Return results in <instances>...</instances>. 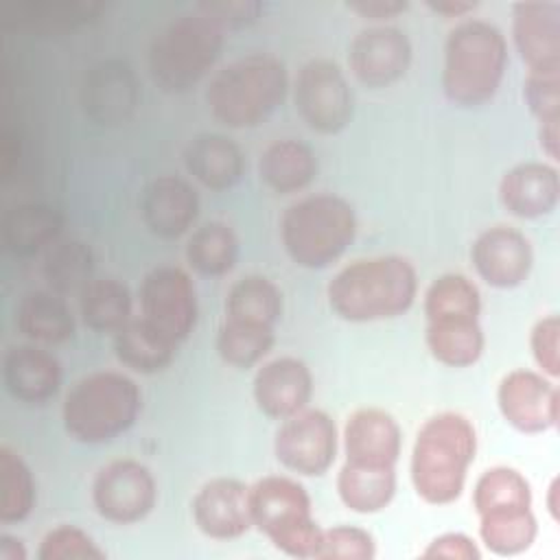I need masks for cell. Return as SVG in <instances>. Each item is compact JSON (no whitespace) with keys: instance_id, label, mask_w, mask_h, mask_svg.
I'll list each match as a JSON object with an SVG mask.
<instances>
[{"instance_id":"obj_11","label":"cell","mask_w":560,"mask_h":560,"mask_svg":"<svg viewBox=\"0 0 560 560\" xmlns=\"http://www.w3.org/2000/svg\"><path fill=\"white\" fill-rule=\"evenodd\" d=\"M92 501L101 518L116 525L142 521L158 501L151 470L136 459H116L103 466L92 483Z\"/></svg>"},{"instance_id":"obj_36","label":"cell","mask_w":560,"mask_h":560,"mask_svg":"<svg viewBox=\"0 0 560 560\" xmlns=\"http://www.w3.org/2000/svg\"><path fill=\"white\" fill-rule=\"evenodd\" d=\"M273 326L225 317L217 330V352L232 368H252L273 348Z\"/></svg>"},{"instance_id":"obj_37","label":"cell","mask_w":560,"mask_h":560,"mask_svg":"<svg viewBox=\"0 0 560 560\" xmlns=\"http://www.w3.org/2000/svg\"><path fill=\"white\" fill-rule=\"evenodd\" d=\"M35 508V479L24 459L9 446L0 448V521H24Z\"/></svg>"},{"instance_id":"obj_13","label":"cell","mask_w":560,"mask_h":560,"mask_svg":"<svg viewBox=\"0 0 560 560\" xmlns=\"http://www.w3.org/2000/svg\"><path fill=\"white\" fill-rule=\"evenodd\" d=\"M497 405L510 427L521 433H542L558 424L560 392L538 372L512 370L497 389Z\"/></svg>"},{"instance_id":"obj_28","label":"cell","mask_w":560,"mask_h":560,"mask_svg":"<svg viewBox=\"0 0 560 560\" xmlns=\"http://www.w3.org/2000/svg\"><path fill=\"white\" fill-rule=\"evenodd\" d=\"M114 352L125 368L140 374H155L171 365L177 343L144 317H131L118 332H114Z\"/></svg>"},{"instance_id":"obj_32","label":"cell","mask_w":560,"mask_h":560,"mask_svg":"<svg viewBox=\"0 0 560 560\" xmlns=\"http://www.w3.org/2000/svg\"><path fill=\"white\" fill-rule=\"evenodd\" d=\"M538 523L532 508H501L479 514V536L497 556H516L532 547Z\"/></svg>"},{"instance_id":"obj_41","label":"cell","mask_w":560,"mask_h":560,"mask_svg":"<svg viewBox=\"0 0 560 560\" xmlns=\"http://www.w3.org/2000/svg\"><path fill=\"white\" fill-rule=\"evenodd\" d=\"M374 556L376 542L372 534L352 525L322 529V538L315 551L317 560H372Z\"/></svg>"},{"instance_id":"obj_48","label":"cell","mask_w":560,"mask_h":560,"mask_svg":"<svg viewBox=\"0 0 560 560\" xmlns=\"http://www.w3.org/2000/svg\"><path fill=\"white\" fill-rule=\"evenodd\" d=\"M538 142H540V149L547 153V158L558 162L560 160V120L538 122Z\"/></svg>"},{"instance_id":"obj_20","label":"cell","mask_w":560,"mask_h":560,"mask_svg":"<svg viewBox=\"0 0 560 560\" xmlns=\"http://www.w3.org/2000/svg\"><path fill=\"white\" fill-rule=\"evenodd\" d=\"M400 448L402 431L396 418L383 409H357L343 427V451L350 464L396 468Z\"/></svg>"},{"instance_id":"obj_5","label":"cell","mask_w":560,"mask_h":560,"mask_svg":"<svg viewBox=\"0 0 560 560\" xmlns=\"http://www.w3.org/2000/svg\"><path fill=\"white\" fill-rule=\"evenodd\" d=\"M142 409V392L122 372L103 370L79 378L66 394L61 418L66 433L83 444H103L122 435Z\"/></svg>"},{"instance_id":"obj_8","label":"cell","mask_w":560,"mask_h":560,"mask_svg":"<svg viewBox=\"0 0 560 560\" xmlns=\"http://www.w3.org/2000/svg\"><path fill=\"white\" fill-rule=\"evenodd\" d=\"M252 523L291 558H315L322 527L313 518L311 497L291 477L269 475L249 488Z\"/></svg>"},{"instance_id":"obj_21","label":"cell","mask_w":560,"mask_h":560,"mask_svg":"<svg viewBox=\"0 0 560 560\" xmlns=\"http://www.w3.org/2000/svg\"><path fill=\"white\" fill-rule=\"evenodd\" d=\"M59 359L37 343L11 346L2 359V378L7 392L22 402L44 405L61 387Z\"/></svg>"},{"instance_id":"obj_9","label":"cell","mask_w":560,"mask_h":560,"mask_svg":"<svg viewBox=\"0 0 560 560\" xmlns=\"http://www.w3.org/2000/svg\"><path fill=\"white\" fill-rule=\"evenodd\" d=\"M293 98L302 120L317 133H339L352 118V90L330 59H311L298 70Z\"/></svg>"},{"instance_id":"obj_51","label":"cell","mask_w":560,"mask_h":560,"mask_svg":"<svg viewBox=\"0 0 560 560\" xmlns=\"http://www.w3.org/2000/svg\"><path fill=\"white\" fill-rule=\"evenodd\" d=\"M558 479L553 477L551 479V483H549V488H547V497H545V503H547V512H549V516H551V521L553 523H558V512H560V501H558Z\"/></svg>"},{"instance_id":"obj_17","label":"cell","mask_w":560,"mask_h":560,"mask_svg":"<svg viewBox=\"0 0 560 560\" xmlns=\"http://www.w3.org/2000/svg\"><path fill=\"white\" fill-rule=\"evenodd\" d=\"M192 518L208 538L232 540L243 536L254 525L249 488L230 477L206 481L192 499Z\"/></svg>"},{"instance_id":"obj_4","label":"cell","mask_w":560,"mask_h":560,"mask_svg":"<svg viewBox=\"0 0 560 560\" xmlns=\"http://www.w3.org/2000/svg\"><path fill=\"white\" fill-rule=\"evenodd\" d=\"M508 68L505 35L490 22H459L444 44L442 88L446 98L459 107L488 103Z\"/></svg>"},{"instance_id":"obj_29","label":"cell","mask_w":560,"mask_h":560,"mask_svg":"<svg viewBox=\"0 0 560 560\" xmlns=\"http://www.w3.org/2000/svg\"><path fill=\"white\" fill-rule=\"evenodd\" d=\"M61 230V214L44 203H22L11 208L2 225L4 245L15 256L46 252L55 241H59Z\"/></svg>"},{"instance_id":"obj_25","label":"cell","mask_w":560,"mask_h":560,"mask_svg":"<svg viewBox=\"0 0 560 560\" xmlns=\"http://www.w3.org/2000/svg\"><path fill=\"white\" fill-rule=\"evenodd\" d=\"M15 326L33 343L55 346L74 335V315L61 293L33 289L15 306Z\"/></svg>"},{"instance_id":"obj_33","label":"cell","mask_w":560,"mask_h":560,"mask_svg":"<svg viewBox=\"0 0 560 560\" xmlns=\"http://www.w3.org/2000/svg\"><path fill=\"white\" fill-rule=\"evenodd\" d=\"M186 260L201 276H225L238 260V236L228 223L208 221L190 234Z\"/></svg>"},{"instance_id":"obj_38","label":"cell","mask_w":560,"mask_h":560,"mask_svg":"<svg viewBox=\"0 0 560 560\" xmlns=\"http://www.w3.org/2000/svg\"><path fill=\"white\" fill-rule=\"evenodd\" d=\"M472 508L477 516L501 508H532L529 481L510 466L488 468L475 483Z\"/></svg>"},{"instance_id":"obj_26","label":"cell","mask_w":560,"mask_h":560,"mask_svg":"<svg viewBox=\"0 0 560 560\" xmlns=\"http://www.w3.org/2000/svg\"><path fill=\"white\" fill-rule=\"evenodd\" d=\"M260 179L280 195L304 190L317 175L313 149L300 140L284 138L271 142L258 160Z\"/></svg>"},{"instance_id":"obj_19","label":"cell","mask_w":560,"mask_h":560,"mask_svg":"<svg viewBox=\"0 0 560 560\" xmlns=\"http://www.w3.org/2000/svg\"><path fill=\"white\" fill-rule=\"evenodd\" d=\"M140 212L155 236L179 238L199 214V195L184 177L160 175L144 188Z\"/></svg>"},{"instance_id":"obj_42","label":"cell","mask_w":560,"mask_h":560,"mask_svg":"<svg viewBox=\"0 0 560 560\" xmlns=\"http://www.w3.org/2000/svg\"><path fill=\"white\" fill-rule=\"evenodd\" d=\"M101 4L96 2H57V4H39L28 7L26 15L20 22L33 31L59 33L70 31L74 26L85 24L96 15Z\"/></svg>"},{"instance_id":"obj_7","label":"cell","mask_w":560,"mask_h":560,"mask_svg":"<svg viewBox=\"0 0 560 560\" xmlns=\"http://www.w3.org/2000/svg\"><path fill=\"white\" fill-rule=\"evenodd\" d=\"M223 48V28L192 9L168 22L149 46L153 83L171 94L195 88L217 63Z\"/></svg>"},{"instance_id":"obj_23","label":"cell","mask_w":560,"mask_h":560,"mask_svg":"<svg viewBox=\"0 0 560 560\" xmlns=\"http://www.w3.org/2000/svg\"><path fill=\"white\" fill-rule=\"evenodd\" d=\"M136 79L127 63L105 61L96 66L85 79V112L101 125H114L125 120L127 114L136 107Z\"/></svg>"},{"instance_id":"obj_44","label":"cell","mask_w":560,"mask_h":560,"mask_svg":"<svg viewBox=\"0 0 560 560\" xmlns=\"http://www.w3.org/2000/svg\"><path fill=\"white\" fill-rule=\"evenodd\" d=\"M529 346L534 361L549 378H558L560 374V319L558 315H547L538 319L529 335Z\"/></svg>"},{"instance_id":"obj_50","label":"cell","mask_w":560,"mask_h":560,"mask_svg":"<svg viewBox=\"0 0 560 560\" xmlns=\"http://www.w3.org/2000/svg\"><path fill=\"white\" fill-rule=\"evenodd\" d=\"M0 560H26V547L11 534L0 536Z\"/></svg>"},{"instance_id":"obj_18","label":"cell","mask_w":560,"mask_h":560,"mask_svg":"<svg viewBox=\"0 0 560 560\" xmlns=\"http://www.w3.org/2000/svg\"><path fill=\"white\" fill-rule=\"evenodd\" d=\"M313 394V374L298 357H278L258 368L254 376V400L258 409L287 420L306 409Z\"/></svg>"},{"instance_id":"obj_22","label":"cell","mask_w":560,"mask_h":560,"mask_svg":"<svg viewBox=\"0 0 560 560\" xmlns=\"http://www.w3.org/2000/svg\"><path fill=\"white\" fill-rule=\"evenodd\" d=\"M503 208L518 219L551 214L560 199V177L556 166L545 162H523L510 168L499 182Z\"/></svg>"},{"instance_id":"obj_34","label":"cell","mask_w":560,"mask_h":560,"mask_svg":"<svg viewBox=\"0 0 560 560\" xmlns=\"http://www.w3.org/2000/svg\"><path fill=\"white\" fill-rule=\"evenodd\" d=\"M42 278L55 293L79 291L92 280L94 256L92 249L74 238L55 241L42 256Z\"/></svg>"},{"instance_id":"obj_3","label":"cell","mask_w":560,"mask_h":560,"mask_svg":"<svg viewBox=\"0 0 560 560\" xmlns=\"http://www.w3.org/2000/svg\"><path fill=\"white\" fill-rule=\"evenodd\" d=\"M289 90L287 66L267 52H252L223 66L206 90L212 116L232 129L265 122Z\"/></svg>"},{"instance_id":"obj_2","label":"cell","mask_w":560,"mask_h":560,"mask_svg":"<svg viewBox=\"0 0 560 560\" xmlns=\"http://www.w3.org/2000/svg\"><path fill=\"white\" fill-rule=\"evenodd\" d=\"M477 453L472 422L455 411L431 416L418 431L411 451V483L431 505L453 503Z\"/></svg>"},{"instance_id":"obj_46","label":"cell","mask_w":560,"mask_h":560,"mask_svg":"<svg viewBox=\"0 0 560 560\" xmlns=\"http://www.w3.org/2000/svg\"><path fill=\"white\" fill-rule=\"evenodd\" d=\"M422 558H448V560H479L481 551L475 545V540L462 532H448L438 538H433L427 549L422 551Z\"/></svg>"},{"instance_id":"obj_45","label":"cell","mask_w":560,"mask_h":560,"mask_svg":"<svg viewBox=\"0 0 560 560\" xmlns=\"http://www.w3.org/2000/svg\"><path fill=\"white\" fill-rule=\"evenodd\" d=\"M195 9L206 13L214 24L225 28H243L258 20L262 4L258 0H206Z\"/></svg>"},{"instance_id":"obj_15","label":"cell","mask_w":560,"mask_h":560,"mask_svg":"<svg viewBox=\"0 0 560 560\" xmlns=\"http://www.w3.org/2000/svg\"><path fill=\"white\" fill-rule=\"evenodd\" d=\"M512 35L529 72L560 74V4L527 0L512 7Z\"/></svg>"},{"instance_id":"obj_12","label":"cell","mask_w":560,"mask_h":560,"mask_svg":"<svg viewBox=\"0 0 560 560\" xmlns=\"http://www.w3.org/2000/svg\"><path fill=\"white\" fill-rule=\"evenodd\" d=\"M273 453L284 468L319 477L337 457V427L326 411L302 409L276 431Z\"/></svg>"},{"instance_id":"obj_49","label":"cell","mask_w":560,"mask_h":560,"mask_svg":"<svg viewBox=\"0 0 560 560\" xmlns=\"http://www.w3.org/2000/svg\"><path fill=\"white\" fill-rule=\"evenodd\" d=\"M427 7L433 11V13H440V15H446V18H462L466 13H470L477 2H466V0H429Z\"/></svg>"},{"instance_id":"obj_6","label":"cell","mask_w":560,"mask_h":560,"mask_svg":"<svg viewBox=\"0 0 560 560\" xmlns=\"http://www.w3.org/2000/svg\"><path fill=\"white\" fill-rule=\"evenodd\" d=\"M357 217L332 192H317L291 203L280 219V238L289 258L304 269H324L352 245Z\"/></svg>"},{"instance_id":"obj_35","label":"cell","mask_w":560,"mask_h":560,"mask_svg":"<svg viewBox=\"0 0 560 560\" xmlns=\"http://www.w3.org/2000/svg\"><path fill=\"white\" fill-rule=\"evenodd\" d=\"M282 315V293L265 276L252 273L236 280L225 298V317L276 326Z\"/></svg>"},{"instance_id":"obj_39","label":"cell","mask_w":560,"mask_h":560,"mask_svg":"<svg viewBox=\"0 0 560 560\" xmlns=\"http://www.w3.org/2000/svg\"><path fill=\"white\" fill-rule=\"evenodd\" d=\"M479 289L462 273H444L435 278L424 293L427 322L440 317H479Z\"/></svg>"},{"instance_id":"obj_24","label":"cell","mask_w":560,"mask_h":560,"mask_svg":"<svg viewBox=\"0 0 560 560\" xmlns=\"http://www.w3.org/2000/svg\"><path fill=\"white\" fill-rule=\"evenodd\" d=\"M188 173L210 190L232 188L245 171L243 151L234 140L221 133H201L184 151Z\"/></svg>"},{"instance_id":"obj_27","label":"cell","mask_w":560,"mask_h":560,"mask_svg":"<svg viewBox=\"0 0 560 560\" xmlns=\"http://www.w3.org/2000/svg\"><path fill=\"white\" fill-rule=\"evenodd\" d=\"M424 341L433 359L448 368L475 365L486 346L479 317L429 319Z\"/></svg>"},{"instance_id":"obj_40","label":"cell","mask_w":560,"mask_h":560,"mask_svg":"<svg viewBox=\"0 0 560 560\" xmlns=\"http://www.w3.org/2000/svg\"><path fill=\"white\" fill-rule=\"evenodd\" d=\"M39 560H103L105 551L94 542V538L74 527L57 525L39 542Z\"/></svg>"},{"instance_id":"obj_47","label":"cell","mask_w":560,"mask_h":560,"mask_svg":"<svg viewBox=\"0 0 560 560\" xmlns=\"http://www.w3.org/2000/svg\"><path fill=\"white\" fill-rule=\"evenodd\" d=\"M346 7L363 20L381 22V20H389V18H396L398 13L407 11L409 4L402 0H357V2H348Z\"/></svg>"},{"instance_id":"obj_10","label":"cell","mask_w":560,"mask_h":560,"mask_svg":"<svg viewBox=\"0 0 560 560\" xmlns=\"http://www.w3.org/2000/svg\"><path fill=\"white\" fill-rule=\"evenodd\" d=\"M140 317L177 346L197 324V291L190 276L173 265L151 269L140 284Z\"/></svg>"},{"instance_id":"obj_16","label":"cell","mask_w":560,"mask_h":560,"mask_svg":"<svg viewBox=\"0 0 560 560\" xmlns=\"http://www.w3.org/2000/svg\"><path fill=\"white\" fill-rule=\"evenodd\" d=\"M470 260L486 284L494 289H514L527 280L534 265V252L523 232L510 225H494L475 238Z\"/></svg>"},{"instance_id":"obj_31","label":"cell","mask_w":560,"mask_h":560,"mask_svg":"<svg viewBox=\"0 0 560 560\" xmlns=\"http://www.w3.org/2000/svg\"><path fill=\"white\" fill-rule=\"evenodd\" d=\"M81 319L96 332H118L131 319L129 287L116 278H92L79 293Z\"/></svg>"},{"instance_id":"obj_1","label":"cell","mask_w":560,"mask_h":560,"mask_svg":"<svg viewBox=\"0 0 560 560\" xmlns=\"http://www.w3.org/2000/svg\"><path fill=\"white\" fill-rule=\"evenodd\" d=\"M418 276L402 256L354 260L328 282L330 308L346 322H381L407 313L416 300Z\"/></svg>"},{"instance_id":"obj_43","label":"cell","mask_w":560,"mask_h":560,"mask_svg":"<svg viewBox=\"0 0 560 560\" xmlns=\"http://www.w3.org/2000/svg\"><path fill=\"white\" fill-rule=\"evenodd\" d=\"M523 96L538 122L560 120V74L529 72L523 85Z\"/></svg>"},{"instance_id":"obj_14","label":"cell","mask_w":560,"mask_h":560,"mask_svg":"<svg viewBox=\"0 0 560 560\" xmlns=\"http://www.w3.org/2000/svg\"><path fill=\"white\" fill-rule=\"evenodd\" d=\"M409 37L387 24L359 31L348 46V66L368 88H387L405 77L411 63Z\"/></svg>"},{"instance_id":"obj_30","label":"cell","mask_w":560,"mask_h":560,"mask_svg":"<svg viewBox=\"0 0 560 560\" xmlns=\"http://www.w3.org/2000/svg\"><path fill=\"white\" fill-rule=\"evenodd\" d=\"M337 492L343 505L357 514L381 512L396 494V468L346 462L337 475Z\"/></svg>"}]
</instances>
